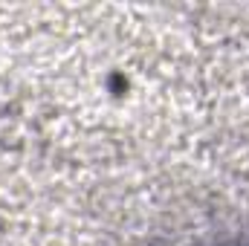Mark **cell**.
Returning <instances> with one entry per match:
<instances>
[{
	"mask_svg": "<svg viewBox=\"0 0 249 246\" xmlns=\"http://www.w3.org/2000/svg\"><path fill=\"white\" fill-rule=\"evenodd\" d=\"M232 246H249V241H244V244H232Z\"/></svg>",
	"mask_w": 249,
	"mask_h": 246,
	"instance_id": "6da1fadb",
	"label": "cell"
}]
</instances>
